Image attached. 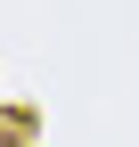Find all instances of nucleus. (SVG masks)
I'll return each mask as SVG.
<instances>
[{
	"mask_svg": "<svg viewBox=\"0 0 139 147\" xmlns=\"http://www.w3.org/2000/svg\"><path fill=\"white\" fill-rule=\"evenodd\" d=\"M0 147H8V139H0Z\"/></svg>",
	"mask_w": 139,
	"mask_h": 147,
	"instance_id": "1",
	"label": "nucleus"
}]
</instances>
